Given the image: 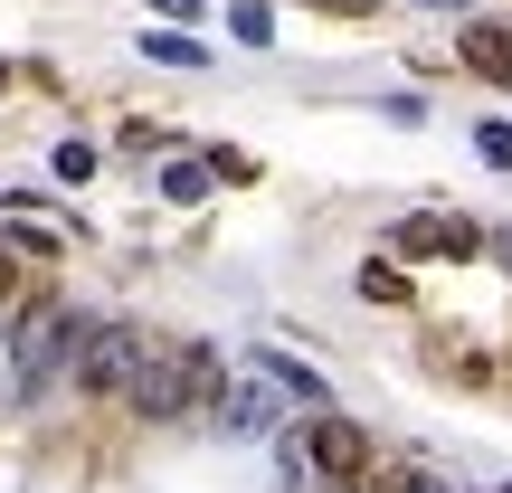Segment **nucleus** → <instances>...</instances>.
<instances>
[{
    "label": "nucleus",
    "mask_w": 512,
    "mask_h": 493,
    "mask_svg": "<svg viewBox=\"0 0 512 493\" xmlns=\"http://www.w3.org/2000/svg\"><path fill=\"white\" fill-rule=\"evenodd\" d=\"M219 389H228V361L209 342H152L124 399H133V418L171 427V418H190V408H219Z\"/></svg>",
    "instance_id": "f257e3e1"
},
{
    "label": "nucleus",
    "mask_w": 512,
    "mask_h": 493,
    "mask_svg": "<svg viewBox=\"0 0 512 493\" xmlns=\"http://www.w3.org/2000/svg\"><path fill=\"white\" fill-rule=\"evenodd\" d=\"M86 313H67V304H38L29 323H19V399H38V389L57 380V370H76V351H86Z\"/></svg>",
    "instance_id": "f03ea898"
},
{
    "label": "nucleus",
    "mask_w": 512,
    "mask_h": 493,
    "mask_svg": "<svg viewBox=\"0 0 512 493\" xmlns=\"http://www.w3.org/2000/svg\"><path fill=\"white\" fill-rule=\"evenodd\" d=\"M304 456L323 484H370V465H380V446H370L361 418H342V408H313L304 418Z\"/></svg>",
    "instance_id": "7ed1b4c3"
},
{
    "label": "nucleus",
    "mask_w": 512,
    "mask_h": 493,
    "mask_svg": "<svg viewBox=\"0 0 512 493\" xmlns=\"http://www.w3.org/2000/svg\"><path fill=\"white\" fill-rule=\"evenodd\" d=\"M143 351H152V332H133V323H95L86 351H76V389H95V399H124L133 370H143Z\"/></svg>",
    "instance_id": "20e7f679"
},
{
    "label": "nucleus",
    "mask_w": 512,
    "mask_h": 493,
    "mask_svg": "<svg viewBox=\"0 0 512 493\" xmlns=\"http://www.w3.org/2000/svg\"><path fill=\"white\" fill-rule=\"evenodd\" d=\"M209 418H219L228 437H266V427H275V389H266V380H228Z\"/></svg>",
    "instance_id": "39448f33"
},
{
    "label": "nucleus",
    "mask_w": 512,
    "mask_h": 493,
    "mask_svg": "<svg viewBox=\"0 0 512 493\" xmlns=\"http://www.w3.org/2000/svg\"><path fill=\"white\" fill-rule=\"evenodd\" d=\"M465 67L512 86V19H465Z\"/></svg>",
    "instance_id": "423d86ee"
},
{
    "label": "nucleus",
    "mask_w": 512,
    "mask_h": 493,
    "mask_svg": "<svg viewBox=\"0 0 512 493\" xmlns=\"http://www.w3.org/2000/svg\"><path fill=\"white\" fill-rule=\"evenodd\" d=\"M247 361H256V380H266V389H285V399H304V408H332V389L313 380L294 351H247Z\"/></svg>",
    "instance_id": "0eeeda50"
},
{
    "label": "nucleus",
    "mask_w": 512,
    "mask_h": 493,
    "mask_svg": "<svg viewBox=\"0 0 512 493\" xmlns=\"http://www.w3.org/2000/svg\"><path fill=\"white\" fill-rule=\"evenodd\" d=\"M143 57H162V67H200L209 48H200L190 29H152V38H143Z\"/></svg>",
    "instance_id": "6e6552de"
},
{
    "label": "nucleus",
    "mask_w": 512,
    "mask_h": 493,
    "mask_svg": "<svg viewBox=\"0 0 512 493\" xmlns=\"http://www.w3.org/2000/svg\"><path fill=\"white\" fill-rule=\"evenodd\" d=\"M162 200H209V162H162Z\"/></svg>",
    "instance_id": "1a4fd4ad"
},
{
    "label": "nucleus",
    "mask_w": 512,
    "mask_h": 493,
    "mask_svg": "<svg viewBox=\"0 0 512 493\" xmlns=\"http://www.w3.org/2000/svg\"><path fill=\"white\" fill-rule=\"evenodd\" d=\"M361 294H370V304H399V294H408V275L389 266V256H370V266H361Z\"/></svg>",
    "instance_id": "9d476101"
},
{
    "label": "nucleus",
    "mask_w": 512,
    "mask_h": 493,
    "mask_svg": "<svg viewBox=\"0 0 512 493\" xmlns=\"http://www.w3.org/2000/svg\"><path fill=\"white\" fill-rule=\"evenodd\" d=\"M475 152H484L494 171H512V124H503V114H494V124H475Z\"/></svg>",
    "instance_id": "9b49d317"
},
{
    "label": "nucleus",
    "mask_w": 512,
    "mask_h": 493,
    "mask_svg": "<svg viewBox=\"0 0 512 493\" xmlns=\"http://www.w3.org/2000/svg\"><path fill=\"white\" fill-rule=\"evenodd\" d=\"M228 29H238V38H247V48H256V38H266V29H275V19H266V0H238V10H228Z\"/></svg>",
    "instance_id": "f8f14e48"
},
{
    "label": "nucleus",
    "mask_w": 512,
    "mask_h": 493,
    "mask_svg": "<svg viewBox=\"0 0 512 493\" xmlns=\"http://www.w3.org/2000/svg\"><path fill=\"white\" fill-rule=\"evenodd\" d=\"M399 256H437V219H399Z\"/></svg>",
    "instance_id": "ddd939ff"
},
{
    "label": "nucleus",
    "mask_w": 512,
    "mask_h": 493,
    "mask_svg": "<svg viewBox=\"0 0 512 493\" xmlns=\"http://www.w3.org/2000/svg\"><path fill=\"white\" fill-rule=\"evenodd\" d=\"M484 238H475V228H465V219H437V256H475Z\"/></svg>",
    "instance_id": "4468645a"
},
{
    "label": "nucleus",
    "mask_w": 512,
    "mask_h": 493,
    "mask_svg": "<svg viewBox=\"0 0 512 493\" xmlns=\"http://www.w3.org/2000/svg\"><path fill=\"white\" fill-rule=\"evenodd\" d=\"M29 294V266H19V247H0V304H19Z\"/></svg>",
    "instance_id": "2eb2a0df"
},
{
    "label": "nucleus",
    "mask_w": 512,
    "mask_h": 493,
    "mask_svg": "<svg viewBox=\"0 0 512 493\" xmlns=\"http://www.w3.org/2000/svg\"><path fill=\"white\" fill-rule=\"evenodd\" d=\"M95 171V143H57V181H86Z\"/></svg>",
    "instance_id": "dca6fc26"
},
{
    "label": "nucleus",
    "mask_w": 512,
    "mask_h": 493,
    "mask_svg": "<svg viewBox=\"0 0 512 493\" xmlns=\"http://www.w3.org/2000/svg\"><path fill=\"white\" fill-rule=\"evenodd\" d=\"M380 493H456V484H437V475H380Z\"/></svg>",
    "instance_id": "f3484780"
},
{
    "label": "nucleus",
    "mask_w": 512,
    "mask_h": 493,
    "mask_svg": "<svg viewBox=\"0 0 512 493\" xmlns=\"http://www.w3.org/2000/svg\"><path fill=\"white\" fill-rule=\"evenodd\" d=\"M304 10H332V19H370L380 0H304Z\"/></svg>",
    "instance_id": "a211bd4d"
},
{
    "label": "nucleus",
    "mask_w": 512,
    "mask_h": 493,
    "mask_svg": "<svg viewBox=\"0 0 512 493\" xmlns=\"http://www.w3.org/2000/svg\"><path fill=\"white\" fill-rule=\"evenodd\" d=\"M152 10H162V19H200V0H152Z\"/></svg>",
    "instance_id": "6ab92c4d"
},
{
    "label": "nucleus",
    "mask_w": 512,
    "mask_h": 493,
    "mask_svg": "<svg viewBox=\"0 0 512 493\" xmlns=\"http://www.w3.org/2000/svg\"><path fill=\"white\" fill-rule=\"evenodd\" d=\"M494 266H503V275H512V228H503V238H494Z\"/></svg>",
    "instance_id": "aec40b11"
},
{
    "label": "nucleus",
    "mask_w": 512,
    "mask_h": 493,
    "mask_svg": "<svg viewBox=\"0 0 512 493\" xmlns=\"http://www.w3.org/2000/svg\"><path fill=\"white\" fill-rule=\"evenodd\" d=\"M418 10H465V0H418Z\"/></svg>",
    "instance_id": "412c9836"
},
{
    "label": "nucleus",
    "mask_w": 512,
    "mask_h": 493,
    "mask_svg": "<svg viewBox=\"0 0 512 493\" xmlns=\"http://www.w3.org/2000/svg\"><path fill=\"white\" fill-rule=\"evenodd\" d=\"M0 86H10V67H0Z\"/></svg>",
    "instance_id": "4be33fe9"
}]
</instances>
